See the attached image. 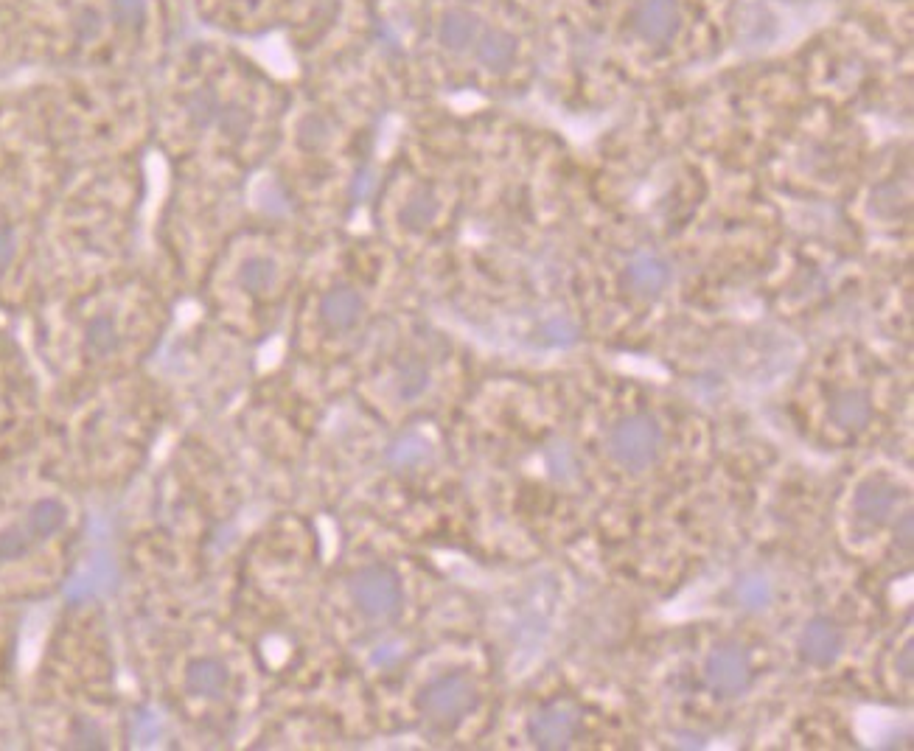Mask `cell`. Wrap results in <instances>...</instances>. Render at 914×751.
<instances>
[{
  "label": "cell",
  "instance_id": "11",
  "mask_svg": "<svg viewBox=\"0 0 914 751\" xmlns=\"http://www.w3.org/2000/svg\"><path fill=\"white\" fill-rule=\"evenodd\" d=\"M856 508L864 519L884 522L886 516L892 513V508H895V491H892V488H886L884 482H875V480L867 482V485H861V488H858Z\"/></svg>",
  "mask_w": 914,
  "mask_h": 751
},
{
  "label": "cell",
  "instance_id": "27",
  "mask_svg": "<svg viewBox=\"0 0 914 751\" xmlns=\"http://www.w3.org/2000/svg\"><path fill=\"white\" fill-rule=\"evenodd\" d=\"M900 544H903V547H912V516H903V519H900Z\"/></svg>",
  "mask_w": 914,
  "mask_h": 751
},
{
  "label": "cell",
  "instance_id": "17",
  "mask_svg": "<svg viewBox=\"0 0 914 751\" xmlns=\"http://www.w3.org/2000/svg\"><path fill=\"white\" fill-rule=\"evenodd\" d=\"M435 216H438V199L432 197L429 191H421L418 197H413L404 205L401 222L407 227H413V230H424V227L435 222Z\"/></svg>",
  "mask_w": 914,
  "mask_h": 751
},
{
  "label": "cell",
  "instance_id": "24",
  "mask_svg": "<svg viewBox=\"0 0 914 751\" xmlns=\"http://www.w3.org/2000/svg\"><path fill=\"white\" fill-rule=\"evenodd\" d=\"M424 387H427V370L424 368L413 365V368H407L401 373V393L404 396H418Z\"/></svg>",
  "mask_w": 914,
  "mask_h": 751
},
{
  "label": "cell",
  "instance_id": "14",
  "mask_svg": "<svg viewBox=\"0 0 914 751\" xmlns=\"http://www.w3.org/2000/svg\"><path fill=\"white\" fill-rule=\"evenodd\" d=\"M833 421L844 429H861L870 421V401L861 393H844L833 404Z\"/></svg>",
  "mask_w": 914,
  "mask_h": 751
},
{
  "label": "cell",
  "instance_id": "20",
  "mask_svg": "<svg viewBox=\"0 0 914 751\" xmlns=\"http://www.w3.org/2000/svg\"><path fill=\"white\" fill-rule=\"evenodd\" d=\"M31 533L29 527L23 530V527H9V530H3L0 533V561H17V558H23V555L29 553L31 547Z\"/></svg>",
  "mask_w": 914,
  "mask_h": 751
},
{
  "label": "cell",
  "instance_id": "13",
  "mask_svg": "<svg viewBox=\"0 0 914 751\" xmlns=\"http://www.w3.org/2000/svg\"><path fill=\"white\" fill-rule=\"evenodd\" d=\"M474 34H477V17L463 12V9H455V12L443 17L441 31H438L441 45L452 48V51H463L466 45H472Z\"/></svg>",
  "mask_w": 914,
  "mask_h": 751
},
{
  "label": "cell",
  "instance_id": "4",
  "mask_svg": "<svg viewBox=\"0 0 914 751\" xmlns=\"http://www.w3.org/2000/svg\"><path fill=\"white\" fill-rule=\"evenodd\" d=\"M472 704V684L466 679H460V676L438 681V684H432L427 693H424V709H427L435 721H455V718H460Z\"/></svg>",
  "mask_w": 914,
  "mask_h": 751
},
{
  "label": "cell",
  "instance_id": "22",
  "mask_svg": "<svg viewBox=\"0 0 914 751\" xmlns=\"http://www.w3.org/2000/svg\"><path fill=\"white\" fill-rule=\"evenodd\" d=\"M393 463H399V466H415V463H421L424 457H427V443L418 438V435H407V438H401L396 446H393Z\"/></svg>",
  "mask_w": 914,
  "mask_h": 751
},
{
  "label": "cell",
  "instance_id": "15",
  "mask_svg": "<svg viewBox=\"0 0 914 751\" xmlns=\"http://www.w3.org/2000/svg\"><path fill=\"white\" fill-rule=\"evenodd\" d=\"M65 516L68 511L57 499H40L29 513V530L34 536H54L59 527L65 525Z\"/></svg>",
  "mask_w": 914,
  "mask_h": 751
},
{
  "label": "cell",
  "instance_id": "8",
  "mask_svg": "<svg viewBox=\"0 0 914 751\" xmlns=\"http://www.w3.org/2000/svg\"><path fill=\"white\" fill-rule=\"evenodd\" d=\"M626 278L640 295H657L659 289L668 284V264L651 253H640L629 261Z\"/></svg>",
  "mask_w": 914,
  "mask_h": 751
},
{
  "label": "cell",
  "instance_id": "7",
  "mask_svg": "<svg viewBox=\"0 0 914 751\" xmlns=\"http://www.w3.org/2000/svg\"><path fill=\"white\" fill-rule=\"evenodd\" d=\"M802 653L814 665H830L842 653V631L828 620H814L802 634Z\"/></svg>",
  "mask_w": 914,
  "mask_h": 751
},
{
  "label": "cell",
  "instance_id": "2",
  "mask_svg": "<svg viewBox=\"0 0 914 751\" xmlns=\"http://www.w3.org/2000/svg\"><path fill=\"white\" fill-rule=\"evenodd\" d=\"M354 600L365 614L371 617H382L390 614L399 603V583L387 572V569H365L354 578Z\"/></svg>",
  "mask_w": 914,
  "mask_h": 751
},
{
  "label": "cell",
  "instance_id": "25",
  "mask_svg": "<svg viewBox=\"0 0 914 751\" xmlns=\"http://www.w3.org/2000/svg\"><path fill=\"white\" fill-rule=\"evenodd\" d=\"M12 253H15V241H12V233H9L6 227H0V272L9 267V261H12Z\"/></svg>",
  "mask_w": 914,
  "mask_h": 751
},
{
  "label": "cell",
  "instance_id": "23",
  "mask_svg": "<svg viewBox=\"0 0 914 751\" xmlns=\"http://www.w3.org/2000/svg\"><path fill=\"white\" fill-rule=\"evenodd\" d=\"M544 337L553 345H572L578 340V326L567 317H553V320L544 323Z\"/></svg>",
  "mask_w": 914,
  "mask_h": 751
},
{
  "label": "cell",
  "instance_id": "6",
  "mask_svg": "<svg viewBox=\"0 0 914 751\" xmlns=\"http://www.w3.org/2000/svg\"><path fill=\"white\" fill-rule=\"evenodd\" d=\"M572 729H575V718H572L570 709L564 707L542 709L530 721V735H533V740L542 749H561V746H567L572 737Z\"/></svg>",
  "mask_w": 914,
  "mask_h": 751
},
{
  "label": "cell",
  "instance_id": "21",
  "mask_svg": "<svg viewBox=\"0 0 914 751\" xmlns=\"http://www.w3.org/2000/svg\"><path fill=\"white\" fill-rule=\"evenodd\" d=\"M547 463H550V471L556 474L558 480H572L575 471H578L575 452H572L567 443H553V446H550V454H547Z\"/></svg>",
  "mask_w": 914,
  "mask_h": 751
},
{
  "label": "cell",
  "instance_id": "19",
  "mask_svg": "<svg viewBox=\"0 0 914 751\" xmlns=\"http://www.w3.org/2000/svg\"><path fill=\"white\" fill-rule=\"evenodd\" d=\"M242 286L247 292H267L275 284V264L270 258H250L242 264Z\"/></svg>",
  "mask_w": 914,
  "mask_h": 751
},
{
  "label": "cell",
  "instance_id": "9",
  "mask_svg": "<svg viewBox=\"0 0 914 751\" xmlns=\"http://www.w3.org/2000/svg\"><path fill=\"white\" fill-rule=\"evenodd\" d=\"M477 59L491 71L511 68L516 59V37H511L508 31H488L477 45Z\"/></svg>",
  "mask_w": 914,
  "mask_h": 751
},
{
  "label": "cell",
  "instance_id": "16",
  "mask_svg": "<svg viewBox=\"0 0 914 751\" xmlns=\"http://www.w3.org/2000/svg\"><path fill=\"white\" fill-rule=\"evenodd\" d=\"M85 342L87 348L93 351V354L99 356H110L118 348V328H115L113 317H96V320H90L87 323L85 331Z\"/></svg>",
  "mask_w": 914,
  "mask_h": 751
},
{
  "label": "cell",
  "instance_id": "26",
  "mask_svg": "<svg viewBox=\"0 0 914 751\" xmlns=\"http://www.w3.org/2000/svg\"><path fill=\"white\" fill-rule=\"evenodd\" d=\"M895 667H898V673L903 676V679H912V673H914V648H912V642H909V645H906V648H903V651L898 653V662H895Z\"/></svg>",
  "mask_w": 914,
  "mask_h": 751
},
{
  "label": "cell",
  "instance_id": "1",
  "mask_svg": "<svg viewBox=\"0 0 914 751\" xmlns=\"http://www.w3.org/2000/svg\"><path fill=\"white\" fill-rule=\"evenodd\" d=\"M609 449L615 454L620 466L631 468V471H643L645 466L654 463L659 449V429L651 418H626L612 429L609 435Z\"/></svg>",
  "mask_w": 914,
  "mask_h": 751
},
{
  "label": "cell",
  "instance_id": "10",
  "mask_svg": "<svg viewBox=\"0 0 914 751\" xmlns=\"http://www.w3.org/2000/svg\"><path fill=\"white\" fill-rule=\"evenodd\" d=\"M359 312H362V298L354 289H334L323 298V317L331 328L354 326Z\"/></svg>",
  "mask_w": 914,
  "mask_h": 751
},
{
  "label": "cell",
  "instance_id": "18",
  "mask_svg": "<svg viewBox=\"0 0 914 751\" xmlns=\"http://www.w3.org/2000/svg\"><path fill=\"white\" fill-rule=\"evenodd\" d=\"M772 597V583L766 581L763 575H746V578L738 583V600H741L749 611H763L772 603Z\"/></svg>",
  "mask_w": 914,
  "mask_h": 751
},
{
  "label": "cell",
  "instance_id": "12",
  "mask_svg": "<svg viewBox=\"0 0 914 751\" xmlns=\"http://www.w3.org/2000/svg\"><path fill=\"white\" fill-rule=\"evenodd\" d=\"M228 684V670L216 659H197L188 667V690L197 695H216Z\"/></svg>",
  "mask_w": 914,
  "mask_h": 751
},
{
  "label": "cell",
  "instance_id": "5",
  "mask_svg": "<svg viewBox=\"0 0 914 751\" xmlns=\"http://www.w3.org/2000/svg\"><path fill=\"white\" fill-rule=\"evenodd\" d=\"M707 679L718 693H741L749 681V662L746 653L735 645H721L707 659Z\"/></svg>",
  "mask_w": 914,
  "mask_h": 751
},
{
  "label": "cell",
  "instance_id": "3",
  "mask_svg": "<svg viewBox=\"0 0 914 751\" xmlns=\"http://www.w3.org/2000/svg\"><path fill=\"white\" fill-rule=\"evenodd\" d=\"M631 26L645 43H668L679 29V3L676 0H640L631 17Z\"/></svg>",
  "mask_w": 914,
  "mask_h": 751
}]
</instances>
